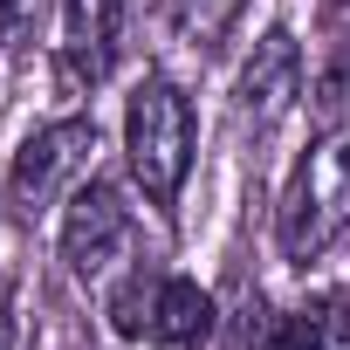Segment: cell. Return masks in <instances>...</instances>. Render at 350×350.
<instances>
[{
    "mask_svg": "<svg viewBox=\"0 0 350 350\" xmlns=\"http://www.w3.org/2000/svg\"><path fill=\"white\" fill-rule=\"evenodd\" d=\"M193 103L172 76H144L124 103V165L151 206H179L193 172Z\"/></svg>",
    "mask_w": 350,
    "mask_h": 350,
    "instance_id": "6da1fadb",
    "label": "cell"
},
{
    "mask_svg": "<svg viewBox=\"0 0 350 350\" xmlns=\"http://www.w3.org/2000/svg\"><path fill=\"white\" fill-rule=\"evenodd\" d=\"M343 227H350V131H329L295 165V179L275 206V241L295 268H309Z\"/></svg>",
    "mask_w": 350,
    "mask_h": 350,
    "instance_id": "7a4b0ae2",
    "label": "cell"
},
{
    "mask_svg": "<svg viewBox=\"0 0 350 350\" xmlns=\"http://www.w3.org/2000/svg\"><path fill=\"white\" fill-rule=\"evenodd\" d=\"M213 323H220V309L193 275L131 268L110 288V329L117 336H144V343H165V350H200L213 336Z\"/></svg>",
    "mask_w": 350,
    "mask_h": 350,
    "instance_id": "3957f363",
    "label": "cell"
},
{
    "mask_svg": "<svg viewBox=\"0 0 350 350\" xmlns=\"http://www.w3.org/2000/svg\"><path fill=\"white\" fill-rule=\"evenodd\" d=\"M90 151H96V124H90V117H62V124L35 131V137L14 151V165H8V206H14L21 227H35V220L62 200L69 179H83Z\"/></svg>",
    "mask_w": 350,
    "mask_h": 350,
    "instance_id": "277c9868",
    "label": "cell"
},
{
    "mask_svg": "<svg viewBox=\"0 0 350 350\" xmlns=\"http://www.w3.org/2000/svg\"><path fill=\"white\" fill-rule=\"evenodd\" d=\"M124 247H131V206H124V193H117L110 179L76 186L69 220H62V261H69V275L103 282V275L124 261Z\"/></svg>",
    "mask_w": 350,
    "mask_h": 350,
    "instance_id": "5b68a950",
    "label": "cell"
},
{
    "mask_svg": "<svg viewBox=\"0 0 350 350\" xmlns=\"http://www.w3.org/2000/svg\"><path fill=\"white\" fill-rule=\"evenodd\" d=\"M234 96H241V117H247L254 131H275V124L295 110V96H302V42H295L288 28H268V35L247 49Z\"/></svg>",
    "mask_w": 350,
    "mask_h": 350,
    "instance_id": "8992f818",
    "label": "cell"
},
{
    "mask_svg": "<svg viewBox=\"0 0 350 350\" xmlns=\"http://www.w3.org/2000/svg\"><path fill=\"white\" fill-rule=\"evenodd\" d=\"M117 35H124V0H62V69H69V83L96 90L117 62Z\"/></svg>",
    "mask_w": 350,
    "mask_h": 350,
    "instance_id": "52a82bcc",
    "label": "cell"
},
{
    "mask_svg": "<svg viewBox=\"0 0 350 350\" xmlns=\"http://www.w3.org/2000/svg\"><path fill=\"white\" fill-rule=\"evenodd\" d=\"M323 90H329L336 103H350V35L336 42V55H329V69H323Z\"/></svg>",
    "mask_w": 350,
    "mask_h": 350,
    "instance_id": "ba28073f",
    "label": "cell"
},
{
    "mask_svg": "<svg viewBox=\"0 0 350 350\" xmlns=\"http://www.w3.org/2000/svg\"><path fill=\"white\" fill-rule=\"evenodd\" d=\"M316 350H350V309H336L329 323H323V343Z\"/></svg>",
    "mask_w": 350,
    "mask_h": 350,
    "instance_id": "9c48e42d",
    "label": "cell"
},
{
    "mask_svg": "<svg viewBox=\"0 0 350 350\" xmlns=\"http://www.w3.org/2000/svg\"><path fill=\"white\" fill-rule=\"evenodd\" d=\"M323 21H329L336 42H343V35H350V0H323Z\"/></svg>",
    "mask_w": 350,
    "mask_h": 350,
    "instance_id": "30bf717a",
    "label": "cell"
},
{
    "mask_svg": "<svg viewBox=\"0 0 350 350\" xmlns=\"http://www.w3.org/2000/svg\"><path fill=\"white\" fill-rule=\"evenodd\" d=\"M0 350H14V316H8V295H0Z\"/></svg>",
    "mask_w": 350,
    "mask_h": 350,
    "instance_id": "8fae6325",
    "label": "cell"
},
{
    "mask_svg": "<svg viewBox=\"0 0 350 350\" xmlns=\"http://www.w3.org/2000/svg\"><path fill=\"white\" fill-rule=\"evenodd\" d=\"M14 14H21V0H0V42H8V28H14Z\"/></svg>",
    "mask_w": 350,
    "mask_h": 350,
    "instance_id": "7c38bea8",
    "label": "cell"
}]
</instances>
